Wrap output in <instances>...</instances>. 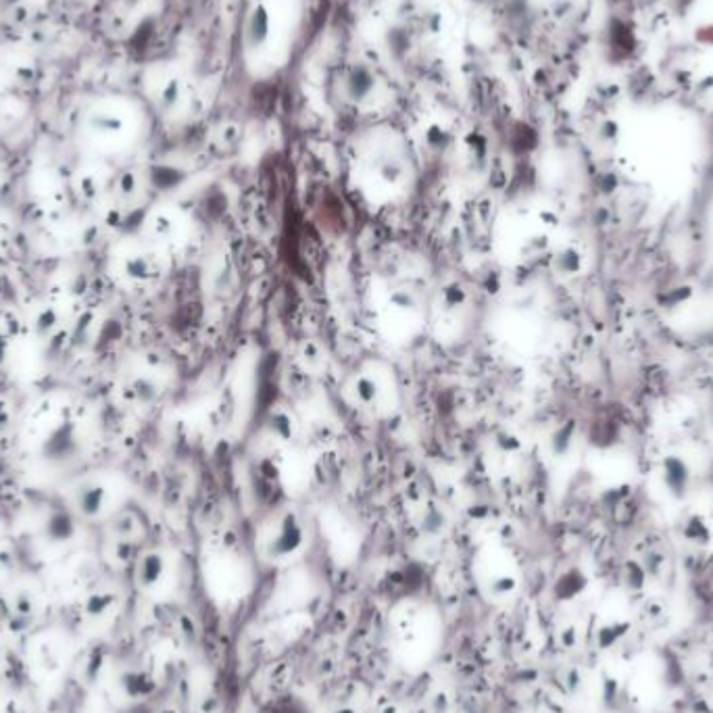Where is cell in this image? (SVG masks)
<instances>
[{
	"mask_svg": "<svg viewBox=\"0 0 713 713\" xmlns=\"http://www.w3.org/2000/svg\"><path fill=\"white\" fill-rule=\"evenodd\" d=\"M374 324L390 344H411L428 326V307L417 290L405 284H386L372 305Z\"/></svg>",
	"mask_w": 713,
	"mask_h": 713,
	"instance_id": "obj_1",
	"label": "cell"
},
{
	"mask_svg": "<svg viewBox=\"0 0 713 713\" xmlns=\"http://www.w3.org/2000/svg\"><path fill=\"white\" fill-rule=\"evenodd\" d=\"M547 215L532 211L528 205H515L505 209L493 230L495 253L505 263H524L534 259L545 247Z\"/></svg>",
	"mask_w": 713,
	"mask_h": 713,
	"instance_id": "obj_2",
	"label": "cell"
},
{
	"mask_svg": "<svg viewBox=\"0 0 713 713\" xmlns=\"http://www.w3.org/2000/svg\"><path fill=\"white\" fill-rule=\"evenodd\" d=\"M351 390L355 403L374 417H388L399 409L401 388L395 370L382 361H370L355 372Z\"/></svg>",
	"mask_w": 713,
	"mask_h": 713,
	"instance_id": "obj_3",
	"label": "cell"
},
{
	"mask_svg": "<svg viewBox=\"0 0 713 713\" xmlns=\"http://www.w3.org/2000/svg\"><path fill=\"white\" fill-rule=\"evenodd\" d=\"M407 178V163L403 157L386 149L367 153L359 169L361 192L376 205H386L399 199L407 186Z\"/></svg>",
	"mask_w": 713,
	"mask_h": 713,
	"instance_id": "obj_4",
	"label": "cell"
},
{
	"mask_svg": "<svg viewBox=\"0 0 713 713\" xmlns=\"http://www.w3.org/2000/svg\"><path fill=\"white\" fill-rule=\"evenodd\" d=\"M470 317V294L457 282L442 286L436 294V299L428 307V324L432 326L436 338L445 342L459 340L467 326H470Z\"/></svg>",
	"mask_w": 713,
	"mask_h": 713,
	"instance_id": "obj_5",
	"label": "cell"
},
{
	"mask_svg": "<svg viewBox=\"0 0 713 713\" xmlns=\"http://www.w3.org/2000/svg\"><path fill=\"white\" fill-rule=\"evenodd\" d=\"M267 553L272 557L290 555L303 543V526L292 511H282L265 526Z\"/></svg>",
	"mask_w": 713,
	"mask_h": 713,
	"instance_id": "obj_6",
	"label": "cell"
},
{
	"mask_svg": "<svg viewBox=\"0 0 713 713\" xmlns=\"http://www.w3.org/2000/svg\"><path fill=\"white\" fill-rule=\"evenodd\" d=\"M163 272V259L155 251H134L124 259V274L138 284L151 282Z\"/></svg>",
	"mask_w": 713,
	"mask_h": 713,
	"instance_id": "obj_7",
	"label": "cell"
},
{
	"mask_svg": "<svg viewBox=\"0 0 713 713\" xmlns=\"http://www.w3.org/2000/svg\"><path fill=\"white\" fill-rule=\"evenodd\" d=\"M149 232L157 244H161V247H165L167 244L169 247V244L182 242V238L186 234V221L176 213L161 211L151 217Z\"/></svg>",
	"mask_w": 713,
	"mask_h": 713,
	"instance_id": "obj_8",
	"label": "cell"
},
{
	"mask_svg": "<svg viewBox=\"0 0 713 713\" xmlns=\"http://www.w3.org/2000/svg\"><path fill=\"white\" fill-rule=\"evenodd\" d=\"M107 501V488L98 482H86L76 490V509L84 518H98L105 511Z\"/></svg>",
	"mask_w": 713,
	"mask_h": 713,
	"instance_id": "obj_9",
	"label": "cell"
},
{
	"mask_svg": "<svg viewBox=\"0 0 713 713\" xmlns=\"http://www.w3.org/2000/svg\"><path fill=\"white\" fill-rule=\"evenodd\" d=\"M161 395H163V384L159 376L155 378L151 374H138L128 384V397L138 407H149L157 403Z\"/></svg>",
	"mask_w": 713,
	"mask_h": 713,
	"instance_id": "obj_10",
	"label": "cell"
},
{
	"mask_svg": "<svg viewBox=\"0 0 713 713\" xmlns=\"http://www.w3.org/2000/svg\"><path fill=\"white\" fill-rule=\"evenodd\" d=\"M76 451H78V436L71 424H61L51 434V438H46V445H44L46 457L63 461V459H69Z\"/></svg>",
	"mask_w": 713,
	"mask_h": 713,
	"instance_id": "obj_11",
	"label": "cell"
},
{
	"mask_svg": "<svg viewBox=\"0 0 713 713\" xmlns=\"http://www.w3.org/2000/svg\"><path fill=\"white\" fill-rule=\"evenodd\" d=\"M73 532H76V524H73V518L67 511L57 509V511H53L51 515H48L46 534L51 536L53 540H67V538L73 536Z\"/></svg>",
	"mask_w": 713,
	"mask_h": 713,
	"instance_id": "obj_12",
	"label": "cell"
},
{
	"mask_svg": "<svg viewBox=\"0 0 713 713\" xmlns=\"http://www.w3.org/2000/svg\"><path fill=\"white\" fill-rule=\"evenodd\" d=\"M55 322H57V315H55L53 311H44V313L40 315V319H38L36 328H38V332H40L42 336H46L48 332H51V330L55 328Z\"/></svg>",
	"mask_w": 713,
	"mask_h": 713,
	"instance_id": "obj_13",
	"label": "cell"
},
{
	"mask_svg": "<svg viewBox=\"0 0 713 713\" xmlns=\"http://www.w3.org/2000/svg\"><path fill=\"white\" fill-rule=\"evenodd\" d=\"M11 428V409L7 403L0 401V434Z\"/></svg>",
	"mask_w": 713,
	"mask_h": 713,
	"instance_id": "obj_14",
	"label": "cell"
},
{
	"mask_svg": "<svg viewBox=\"0 0 713 713\" xmlns=\"http://www.w3.org/2000/svg\"><path fill=\"white\" fill-rule=\"evenodd\" d=\"M5 355H7V340H5L3 336H0V363H3Z\"/></svg>",
	"mask_w": 713,
	"mask_h": 713,
	"instance_id": "obj_15",
	"label": "cell"
}]
</instances>
